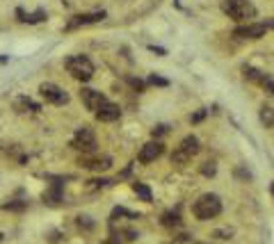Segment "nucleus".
I'll return each instance as SVG.
<instances>
[{"mask_svg": "<svg viewBox=\"0 0 274 244\" xmlns=\"http://www.w3.org/2000/svg\"><path fill=\"white\" fill-rule=\"evenodd\" d=\"M192 212H194V217L201 221L215 219V217L222 212L220 197H217V194H203V197H199L197 201H194V205H192Z\"/></svg>", "mask_w": 274, "mask_h": 244, "instance_id": "1", "label": "nucleus"}, {"mask_svg": "<svg viewBox=\"0 0 274 244\" xmlns=\"http://www.w3.org/2000/svg\"><path fill=\"white\" fill-rule=\"evenodd\" d=\"M222 9L233 21H247V18L256 16V7L251 5L249 0H222Z\"/></svg>", "mask_w": 274, "mask_h": 244, "instance_id": "2", "label": "nucleus"}, {"mask_svg": "<svg viewBox=\"0 0 274 244\" xmlns=\"http://www.w3.org/2000/svg\"><path fill=\"white\" fill-rule=\"evenodd\" d=\"M66 71L71 73L76 80L87 82V80H91V76H94V64H91L90 57L76 55V57H69V60H66Z\"/></svg>", "mask_w": 274, "mask_h": 244, "instance_id": "3", "label": "nucleus"}, {"mask_svg": "<svg viewBox=\"0 0 274 244\" xmlns=\"http://www.w3.org/2000/svg\"><path fill=\"white\" fill-rule=\"evenodd\" d=\"M197 153H199V139L194 137V135H187V137L176 146V151L172 153V162H176V164H185V162H190Z\"/></svg>", "mask_w": 274, "mask_h": 244, "instance_id": "4", "label": "nucleus"}, {"mask_svg": "<svg viewBox=\"0 0 274 244\" xmlns=\"http://www.w3.org/2000/svg\"><path fill=\"white\" fill-rule=\"evenodd\" d=\"M71 146L76 151H83L85 155L94 153V151H96V137H94V132H91V128H87V125H85V128H78Z\"/></svg>", "mask_w": 274, "mask_h": 244, "instance_id": "5", "label": "nucleus"}, {"mask_svg": "<svg viewBox=\"0 0 274 244\" xmlns=\"http://www.w3.org/2000/svg\"><path fill=\"white\" fill-rule=\"evenodd\" d=\"M39 94H42L48 103H53V105H66V103H69V94L53 82H44L42 87H39Z\"/></svg>", "mask_w": 274, "mask_h": 244, "instance_id": "6", "label": "nucleus"}, {"mask_svg": "<svg viewBox=\"0 0 274 244\" xmlns=\"http://www.w3.org/2000/svg\"><path fill=\"white\" fill-rule=\"evenodd\" d=\"M80 101L85 103V107L87 110H91V112H96L98 107L105 103V96L101 94V91H96V89H90V87H83L80 89Z\"/></svg>", "mask_w": 274, "mask_h": 244, "instance_id": "7", "label": "nucleus"}, {"mask_svg": "<svg viewBox=\"0 0 274 244\" xmlns=\"http://www.w3.org/2000/svg\"><path fill=\"white\" fill-rule=\"evenodd\" d=\"M105 18V12H94V14H78L73 16L69 23H66V30H76V28H83V25H90V23H101Z\"/></svg>", "mask_w": 274, "mask_h": 244, "instance_id": "8", "label": "nucleus"}, {"mask_svg": "<svg viewBox=\"0 0 274 244\" xmlns=\"http://www.w3.org/2000/svg\"><path fill=\"white\" fill-rule=\"evenodd\" d=\"M162 151H165V146H162L160 142H149V144H144L142 151H139V155H137V160L144 162V164H149V162L158 160L162 155Z\"/></svg>", "mask_w": 274, "mask_h": 244, "instance_id": "9", "label": "nucleus"}, {"mask_svg": "<svg viewBox=\"0 0 274 244\" xmlns=\"http://www.w3.org/2000/svg\"><path fill=\"white\" fill-rule=\"evenodd\" d=\"M265 25L263 23H249V25H242V28H235V32L233 35L240 37V39H261L263 35H265Z\"/></svg>", "mask_w": 274, "mask_h": 244, "instance_id": "10", "label": "nucleus"}, {"mask_svg": "<svg viewBox=\"0 0 274 244\" xmlns=\"http://www.w3.org/2000/svg\"><path fill=\"white\" fill-rule=\"evenodd\" d=\"M80 167L91 169V171H105V169L112 167V160L107 155H103V158H87V155H83L80 158Z\"/></svg>", "mask_w": 274, "mask_h": 244, "instance_id": "11", "label": "nucleus"}, {"mask_svg": "<svg viewBox=\"0 0 274 244\" xmlns=\"http://www.w3.org/2000/svg\"><path fill=\"white\" fill-rule=\"evenodd\" d=\"M121 117V110L119 105H114V103H103L98 110H96V119L98 121H117Z\"/></svg>", "mask_w": 274, "mask_h": 244, "instance_id": "12", "label": "nucleus"}, {"mask_svg": "<svg viewBox=\"0 0 274 244\" xmlns=\"http://www.w3.org/2000/svg\"><path fill=\"white\" fill-rule=\"evenodd\" d=\"M14 107H16L18 112H39V110H42V107L37 105L35 101H30V98H28V96H18L16 101H14Z\"/></svg>", "mask_w": 274, "mask_h": 244, "instance_id": "13", "label": "nucleus"}, {"mask_svg": "<svg viewBox=\"0 0 274 244\" xmlns=\"http://www.w3.org/2000/svg\"><path fill=\"white\" fill-rule=\"evenodd\" d=\"M16 16L21 18L23 23H39V21L46 18V12H44V9H37L35 14H25L23 9H16Z\"/></svg>", "mask_w": 274, "mask_h": 244, "instance_id": "14", "label": "nucleus"}, {"mask_svg": "<svg viewBox=\"0 0 274 244\" xmlns=\"http://www.w3.org/2000/svg\"><path fill=\"white\" fill-rule=\"evenodd\" d=\"M261 123L265 125V128H272V125H274V110L270 105L261 107Z\"/></svg>", "mask_w": 274, "mask_h": 244, "instance_id": "15", "label": "nucleus"}, {"mask_svg": "<svg viewBox=\"0 0 274 244\" xmlns=\"http://www.w3.org/2000/svg\"><path fill=\"white\" fill-rule=\"evenodd\" d=\"M133 190H135V194L142 199L144 203H151V199H153V197H151V190L144 183H133Z\"/></svg>", "mask_w": 274, "mask_h": 244, "instance_id": "16", "label": "nucleus"}, {"mask_svg": "<svg viewBox=\"0 0 274 244\" xmlns=\"http://www.w3.org/2000/svg\"><path fill=\"white\" fill-rule=\"evenodd\" d=\"M181 224V214L179 210H172V212L162 214V226H179Z\"/></svg>", "mask_w": 274, "mask_h": 244, "instance_id": "17", "label": "nucleus"}, {"mask_svg": "<svg viewBox=\"0 0 274 244\" xmlns=\"http://www.w3.org/2000/svg\"><path fill=\"white\" fill-rule=\"evenodd\" d=\"M62 199V185L60 183H55V187L48 194H44V201H48V203H57Z\"/></svg>", "mask_w": 274, "mask_h": 244, "instance_id": "18", "label": "nucleus"}, {"mask_svg": "<svg viewBox=\"0 0 274 244\" xmlns=\"http://www.w3.org/2000/svg\"><path fill=\"white\" fill-rule=\"evenodd\" d=\"M244 78H247V80H251V82H258V84H261L263 78H265V73L256 71V69H251V66H244Z\"/></svg>", "mask_w": 274, "mask_h": 244, "instance_id": "19", "label": "nucleus"}, {"mask_svg": "<svg viewBox=\"0 0 274 244\" xmlns=\"http://www.w3.org/2000/svg\"><path fill=\"white\" fill-rule=\"evenodd\" d=\"M28 208V203L25 201H9L2 205V210H12V212H21V210Z\"/></svg>", "mask_w": 274, "mask_h": 244, "instance_id": "20", "label": "nucleus"}, {"mask_svg": "<svg viewBox=\"0 0 274 244\" xmlns=\"http://www.w3.org/2000/svg\"><path fill=\"white\" fill-rule=\"evenodd\" d=\"M263 87H265V89H268V94H274V80H272V78H270V76H265V78H263Z\"/></svg>", "mask_w": 274, "mask_h": 244, "instance_id": "21", "label": "nucleus"}, {"mask_svg": "<svg viewBox=\"0 0 274 244\" xmlns=\"http://www.w3.org/2000/svg\"><path fill=\"white\" fill-rule=\"evenodd\" d=\"M233 235V228H224V231H215V238H220V240H228Z\"/></svg>", "mask_w": 274, "mask_h": 244, "instance_id": "22", "label": "nucleus"}, {"mask_svg": "<svg viewBox=\"0 0 274 244\" xmlns=\"http://www.w3.org/2000/svg\"><path fill=\"white\" fill-rule=\"evenodd\" d=\"M149 82L151 84H160V87H167V80H165V78H158V76H151Z\"/></svg>", "mask_w": 274, "mask_h": 244, "instance_id": "23", "label": "nucleus"}, {"mask_svg": "<svg viewBox=\"0 0 274 244\" xmlns=\"http://www.w3.org/2000/svg\"><path fill=\"white\" fill-rule=\"evenodd\" d=\"M206 114H208L206 110H199V112L192 117V123H199V121H203V119H206Z\"/></svg>", "mask_w": 274, "mask_h": 244, "instance_id": "24", "label": "nucleus"}, {"mask_svg": "<svg viewBox=\"0 0 274 244\" xmlns=\"http://www.w3.org/2000/svg\"><path fill=\"white\" fill-rule=\"evenodd\" d=\"M128 82L133 84V87H135L137 91H142L144 89V84H142V80H135V78H128Z\"/></svg>", "mask_w": 274, "mask_h": 244, "instance_id": "25", "label": "nucleus"}, {"mask_svg": "<svg viewBox=\"0 0 274 244\" xmlns=\"http://www.w3.org/2000/svg\"><path fill=\"white\" fill-rule=\"evenodd\" d=\"M167 132V125H158V128H153V137L155 135H165Z\"/></svg>", "mask_w": 274, "mask_h": 244, "instance_id": "26", "label": "nucleus"}, {"mask_svg": "<svg viewBox=\"0 0 274 244\" xmlns=\"http://www.w3.org/2000/svg\"><path fill=\"white\" fill-rule=\"evenodd\" d=\"M103 244H119V242H117V240H105Z\"/></svg>", "mask_w": 274, "mask_h": 244, "instance_id": "27", "label": "nucleus"}, {"mask_svg": "<svg viewBox=\"0 0 274 244\" xmlns=\"http://www.w3.org/2000/svg\"><path fill=\"white\" fill-rule=\"evenodd\" d=\"M272 194H274V185H272Z\"/></svg>", "mask_w": 274, "mask_h": 244, "instance_id": "28", "label": "nucleus"}]
</instances>
